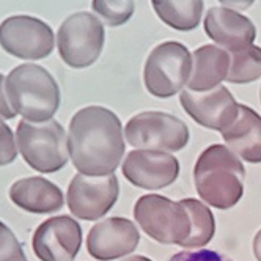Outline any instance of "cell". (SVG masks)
Returning <instances> with one entry per match:
<instances>
[{
  "label": "cell",
  "instance_id": "cell-24",
  "mask_svg": "<svg viewBox=\"0 0 261 261\" xmlns=\"http://www.w3.org/2000/svg\"><path fill=\"white\" fill-rule=\"evenodd\" d=\"M17 156V143L10 126L0 118V167L14 162Z\"/></svg>",
  "mask_w": 261,
  "mask_h": 261
},
{
  "label": "cell",
  "instance_id": "cell-1",
  "mask_svg": "<svg viewBox=\"0 0 261 261\" xmlns=\"http://www.w3.org/2000/svg\"><path fill=\"white\" fill-rule=\"evenodd\" d=\"M68 150L81 175L106 176L117 170L124 154L120 118L102 106H88L72 115Z\"/></svg>",
  "mask_w": 261,
  "mask_h": 261
},
{
  "label": "cell",
  "instance_id": "cell-16",
  "mask_svg": "<svg viewBox=\"0 0 261 261\" xmlns=\"http://www.w3.org/2000/svg\"><path fill=\"white\" fill-rule=\"evenodd\" d=\"M10 200L16 206L32 214L55 213L65 204L62 189L41 176L22 178L13 182L10 188Z\"/></svg>",
  "mask_w": 261,
  "mask_h": 261
},
{
  "label": "cell",
  "instance_id": "cell-11",
  "mask_svg": "<svg viewBox=\"0 0 261 261\" xmlns=\"http://www.w3.org/2000/svg\"><path fill=\"white\" fill-rule=\"evenodd\" d=\"M82 246V228L69 216L44 220L35 230L32 249L40 261H72Z\"/></svg>",
  "mask_w": 261,
  "mask_h": 261
},
{
  "label": "cell",
  "instance_id": "cell-28",
  "mask_svg": "<svg viewBox=\"0 0 261 261\" xmlns=\"http://www.w3.org/2000/svg\"><path fill=\"white\" fill-rule=\"evenodd\" d=\"M253 253L256 261H261V230H258V233L253 238Z\"/></svg>",
  "mask_w": 261,
  "mask_h": 261
},
{
  "label": "cell",
  "instance_id": "cell-14",
  "mask_svg": "<svg viewBox=\"0 0 261 261\" xmlns=\"http://www.w3.org/2000/svg\"><path fill=\"white\" fill-rule=\"evenodd\" d=\"M139 241L140 233L134 222L124 217H110L88 231L87 250L99 261H110L133 253Z\"/></svg>",
  "mask_w": 261,
  "mask_h": 261
},
{
  "label": "cell",
  "instance_id": "cell-20",
  "mask_svg": "<svg viewBox=\"0 0 261 261\" xmlns=\"http://www.w3.org/2000/svg\"><path fill=\"white\" fill-rule=\"evenodd\" d=\"M181 204L189 213L192 222L191 236L182 242L181 247L192 249V247H204L206 244H210L216 233V222L211 210L206 204H203L200 200L195 198H184L181 200Z\"/></svg>",
  "mask_w": 261,
  "mask_h": 261
},
{
  "label": "cell",
  "instance_id": "cell-15",
  "mask_svg": "<svg viewBox=\"0 0 261 261\" xmlns=\"http://www.w3.org/2000/svg\"><path fill=\"white\" fill-rule=\"evenodd\" d=\"M204 30L219 46L236 52L252 46L256 29L249 17L228 8H211L204 17Z\"/></svg>",
  "mask_w": 261,
  "mask_h": 261
},
{
  "label": "cell",
  "instance_id": "cell-27",
  "mask_svg": "<svg viewBox=\"0 0 261 261\" xmlns=\"http://www.w3.org/2000/svg\"><path fill=\"white\" fill-rule=\"evenodd\" d=\"M219 2L225 8L236 11V10H247L249 7H252L255 0H219Z\"/></svg>",
  "mask_w": 261,
  "mask_h": 261
},
{
  "label": "cell",
  "instance_id": "cell-17",
  "mask_svg": "<svg viewBox=\"0 0 261 261\" xmlns=\"http://www.w3.org/2000/svg\"><path fill=\"white\" fill-rule=\"evenodd\" d=\"M220 134L238 158L250 164L261 162V117L253 109L239 104L236 121Z\"/></svg>",
  "mask_w": 261,
  "mask_h": 261
},
{
  "label": "cell",
  "instance_id": "cell-9",
  "mask_svg": "<svg viewBox=\"0 0 261 261\" xmlns=\"http://www.w3.org/2000/svg\"><path fill=\"white\" fill-rule=\"evenodd\" d=\"M0 46L16 59L41 60L54 49V32L38 17L10 16L0 24Z\"/></svg>",
  "mask_w": 261,
  "mask_h": 261
},
{
  "label": "cell",
  "instance_id": "cell-13",
  "mask_svg": "<svg viewBox=\"0 0 261 261\" xmlns=\"http://www.w3.org/2000/svg\"><path fill=\"white\" fill-rule=\"evenodd\" d=\"M121 170L124 178L136 188L158 191L176 181L179 162L173 154L165 151L134 150L126 156Z\"/></svg>",
  "mask_w": 261,
  "mask_h": 261
},
{
  "label": "cell",
  "instance_id": "cell-19",
  "mask_svg": "<svg viewBox=\"0 0 261 261\" xmlns=\"http://www.w3.org/2000/svg\"><path fill=\"white\" fill-rule=\"evenodd\" d=\"M156 14L175 30H194L203 13V0H151Z\"/></svg>",
  "mask_w": 261,
  "mask_h": 261
},
{
  "label": "cell",
  "instance_id": "cell-7",
  "mask_svg": "<svg viewBox=\"0 0 261 261\" xmlns=\"http://www.w3.org/2000/svg\"><path fill=\"white\" fill-rule=\"evenodd\" d=\"M124 137L137 150L175 153L189 143V127L165 112H142L126 123Z\"/></svg>",
  "mask_w": 261,
  "mask_h": 261
},
{
  "label": "cell",
  "instance_id": "cell-3",
  "mask_svg": "<svg viewBox=\"0 0 261 261\" xmlns=\"http://www.w3.org/2000/svg\"><path fill=\"white\" fill-rule=\"evenodd\" d=\"M5 91L11 109L29 123L50 121L60 107V88L43 66L24 63L5 79Z\"/></svg>",
  "mask_w": 261,
  "mask_h": 261
},
{
  "label": "cell",
  "instance_id": "cell-25",
  "mask_svg": "<svg viewBox=\"0 0 261 261\" xmlns=\"http://www.w3.org/2000/svg\"><path fill=\"white\" fill-rule=\"evenodd\" d=\"M169 261H233V259L214 250L198 249V250H184L175 253Z\"/></svg>",
  "mask_w": 261,
  "mask_h": 261
},
{
  "label": "cell",
  "instance_id": "cell-30",
  "mask_svg": "<svg viewBox=\"0 0 261 261\" xmlns=\"http://www.w3.org/2000/svg\"><path fill=\"white\" fill-rule=\"evenodd\" d=\"M259 99H261V91H259Z\"/></svg>",
  "mask_w": 261,
  "mask_h": 261
},
{
  "label": "cell",
  "instance_id": "cell-5",
  "mask_svg": "<svg viewBox=\"0 0 261 261\" xmlns=\"http://www.w3.org/2000/svg\"><path fill=\"white\" fill-rule=\"evenodd\" d=\"M134 217L142 230L161 244L181 246L192 231L191 216L181 201L156 194L142 195L136 201Z\"/></svg>",
  "mask_w": 261,
  "mask_h": 261
},
{
  "label": "cell",
  "instance_id": "cell-4",
  "mask_svg": "<svg viewBox=\"0 0 261 261\" xmlns=\"http://www.w3.org/2000/svg\"><path fill=\"white\" fill-rule=\"evenodd\" d=\"M17 150L33 170L55 173L68 164V136L63 126L55 121L35 124L21 121L16 129Z\"/></svg>",
  "mask_w": 261,
  "mask_h": 261
},
{
  "label": "cell",
  "instance_id": "cell-29",
  "mask_svg": "<svg viewBox=\"0 0 261 261\" xmlns=\"http://www.w3.org/2000/svg\"><path fill=\"white\" fill-rule=\"evenodd\" d=\"M121 261H151V259L143 256V255H134V256H129L126 259H121Z\"/></svg>",
  "mask_w": 261,
  "mask_h": 261
},
{
  "label": "cell",
  "instance_id": "cell-2",
  "mask_svg": "<svg viewBox=\"0 0 261 261\" xmlns=\"http://www.w3.org/2000/svg\"><path fill=\"white\" fill-rule=\"evenodd\" d=\"M246 169L241 159L223 145H211L194 167V184L198 197L217 210H231L244 194Z\"/></svg>",
  "mask_w": 261,
  "mask_h": 261
},
{
  "label": "cell",
  "instance_id": "cell-18",
  "mask_svg": "<svg viewBox=\"0 0 261 261\" xmlns=\"http://www.w3.org/2000/svg\"><path fill=\"white\" fill-rule=\"evenodd\" d=\"M230 69V54L217 46H201L192 54V72L188 90L203 93L220 85Z\"/></svg>",
  "mask_w": 261,
  "mask_h": 261
},
{
  "label": "cell",
  "instance_id": "cell-22",
  "mask_svg": "<svg viewBox=\"0 0 261 261\" xmlns=\"http://www.w3.org/2000/svg\"><path fill=\"white\" fill-rule=\"evenodd\" d=\"M91 8L98 14V19L109 27L126 24L134 14V0H93Z\"/></svg>",
  "mask_w": 261,
  "mask_h": 261
},
{
  "label": "cell",
  "instance_id": "cell-10",
  "mask_svg": "<svg viewBox=\"0 0 261 261\" xmlns=\"http://www.w3.org/2000/svg\"><path fill=\"white\" fill-rule=\"evenodd\" d=\"M120 194L118 179L114 173L106 176H87L77 173L68 186V208L82 220H98L117 203Z\"/></svg>",
  "mask_w": 261,
  "mask_h": 261
},
{
  "label": "cell",
  "instance_id": "cell-23",
  "mask_svg": "<svg viewBox=\"0 0 261 261\" xmlns=\"http://www.w3.org/2000/svg\"><path fill=\"white\" fill-rule=\"evenodd\" d=\"M0 261H27L14 233L0 220Z\"/></svg>",
  "mask_w": 261,
  "mask_h": 261
},
{
  "label": "cell",
  "instance_id": "cell-6",
  "mask_svg": "<svg viewBox=\"0 0 261 261\" xmlns=\"http://www.w3.org/2000/svg\"><path fill=\"white\" fill-rule=\"evenodd\" d=\"M192 55L188 47L176 41L156 46L146 59L143 81L146 90L156 98H172L189 82Z\"/></svg>",
  "mask_w": 261,
  "mask_h": 261
},
{
  "label": "cell",
  "instance_id": "cell-26",
  "mask_svg": "<svg viewBox=\"0 0 261 261\" xmlns=\"http://www.w3.org/2000/svg\"><path fill=\"white\" fill-rule=\"evenodd\" d=\"M5 76L0 74V118L2 120H13L16 117V112L11 109L8 98H7V91H5Z\"/></svg>",
  "mask_w": 261,
  "mask_h": 261
},
{
  "label": "cell",
  "instance_id": "cell-12",
  "mask_svg": "<svg viewBox=\"0 0 261 261\" xmlns=\"http://www.w3.org/2000/svg\"><path fill=\"white\" fill-rule=\"evenodd\" d=\"M179 101L195 123L219 133L233 124L239 115V104L223 85L203 93L182 90Z\"/></svg>",
  "mask_w": 261,
  "mask_h": 261
},
{
  "label": "cell",
  "instance_id": "cell-21",
  "mask_svg": "<svg viewBox=\"0 0 261 261\" xmlns=\"http://www.w3.org/2000/svg\"><path fill=\"white\" fill-rule=\"evenodd\" d=\"M261 77V47L249 46L231 52L227 81L231 84H250Z\"/></svg>",
  "mask_w": 261,
  "mask_h": 261
},
{
  "label": "cell",
  "instance_id": "cell-8",
  "mask_svg": "<svg viewBox=\"0 0 261 261\" xmlns=\"http://www.w3.org/2000/svg\"><path fill=\"white\" fill-rule=\"evenodd\" d=\"M104 27L91 13H74L59 29L57 47L62 60L76 69L95 63L102 52Z\"/></svg>",
  "mask_w": 261,
  "mask_h": 261
}]
</instances>
